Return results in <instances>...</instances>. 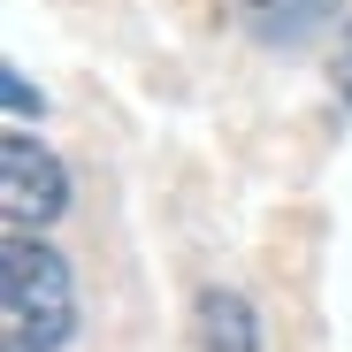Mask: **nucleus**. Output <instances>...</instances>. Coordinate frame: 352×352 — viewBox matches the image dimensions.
<instances>
[{
	"label": "nucleus",
	"instance_id": "nucleus-5",
	"mask_svg": "<svg viewBox=\"0 0 352 352\" xmlns=\"http://www.w3.org/2000/svg\"><path fill=\"white\" fill-rule=\"evenodd\" d=\"M329 77H337V92L352 100V23H344V38L329 46Z\"/></svg>",
	"mask_w": 352,
	"mask_h": 352
},
{
	"label": "nucleus",
	"instance_id": "nucleus-6",
	"mask_svg": "<svg viewBox=\"0 0 352 352\" xmlns=\"http://www.w3.org/2000/svg\"><path fill=\"white\" fill-rule=\"evenodd\" d=\"M245 8H291V0H245Z\"/></svg>",
	"mask_w": 352,
	"mask_h": 352
},
{
	"label": "nucleus",
	"instance_id": "nucleus-3",
	"mask_svg": "<svg viewBox=\"0 0 352 352\" xmlns=\"http://www.w3.org/2000/svg\"><path fill=\"white\" fill-rule=\"evenodd\" d=\"M192 337H199V352H261V314L245 291L207 283L192 299Z\"/></svg>",
	"mask_w": 352,
	"mask_h": 352
},
{
	"label": "nucleus",
	"instance_id": "nucleus-1",
	"mask_svg": "<svg viewBox=\"0 0 352 352\" xmlns=\"http://www.w3.org/2000/svg\"><path fill=\"white\" fill-rule=\"evenodd\" d=\"M77 329L69 261L31 230H8L0 245V352H62Z\"/></svg>",
	"mask_w": 352,
	"mask_h": 352
},
{
	"label": "nucleus",
	"instance_id": "nucleus-2",
	"mask_svg": "<svg viewBox=\"0 0 352 352\" xmlns=\"http://www.w3.org/2000/svg\"><path fill=\"white\" fill-rule=\"evenodd\" d=\"M0 214H8V230H46L69 214V168L23 131L0 138Z\"/></svg>",
	"mask_w": 352,
	"mask_h": 352
},
{
	"label": "nucleus",
	"instance_id": "nucleus-4",
	"mask_svg": "<svg viewBox=\"0 0 352 352\" xmlns=\"http://www.w3.org/2000/svg\"><path fill=\"white\" fill-rule=\"evenodd\" d=\"M0 100H8V115H16V123H31V115L46 107V100L31 92V77H23V69H0Z\"/></svg>",
	"mask_w": 352,
	"mask_h": 352
}]
</instances>
